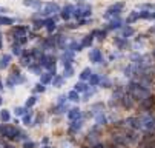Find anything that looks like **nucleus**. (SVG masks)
Here are the masks:
<instances>
[{
    "instance_id": "nucleus-14",
    "label": "nucleus",
    "mask_w": 155,
    "mask_h": 148,
    "mask_svg": "<svg viewBox=\"0 0 155 148\" xmlns=\"http://www.w3.org/2000/svg\"><path fill=\"white\" fill-rule=\"evenodd\" d=\"M68 119L69 120H79L82 119V110L79 108V106H74V108H71L68 111Z\"/></svg>"
},
{
    "instance_id": "nucleus-1",
    "label": "nucleus",
    "mask_w": 155,
    "mask_h": 148,
    "mask_svg": "<svg viewBox=\"0 0 155 148\" xmlns=\"http://www.w3.org/2000/svg\"><path fill=\"white\" fill-rule=\"evenodd\" d=\"M126 93L131 94V96L134 97V100H143L151 94V91H149V88L146 85H143L141 82H135V80L127 83Z\"/></svg>"
},
{
    "instance_id": "nucleus-15",
    "label": "nucleus",
    "mask_w": 155,
    "mask_h": 148,
    "mask_svg": "<svg viewBox=\"0 0 155 148\" xmlns=\"http://www.w3.org/2000/svg\"><path fill=\"white\" fill-rule=\"evenodd\" d=\"M42 46H43V49H54V48L57 46L55 37H46L43 42H42Z\"/></svg>"
},
{
    "instance_id": "nucleus-8",
    "label": "nucleus",
    "mask_w": 155,
    "mask_h": 148,
    "mask_svg": "<svg viewBox=\"0 0 155 148\" xmlns=\"http://www.w3.org/2000/svg\"><path fill=\"white\" fill-rule=\"evenodd\" d=\"M124 124L127 125V128H131V130H141V122H140V117H127L124 120Z\"/></svg>"
},
{
    "instance_id": "nucleus-58",
    "label": "nucleus",
    "mask_w": 155,
    "mask_h": 148,
    "mask_svg": "<svg viewBox=\"0 0 155 148\" xmlns=\"http://www.w3.org/2000/svg\"><path fill=\"white\" fill-rule=\"evenodd\" d=\"M42 148H51V146H48V145H43V146H42Z\"/></svg>"
},
{
    "instance_id": "nucleus-48",
    "label": "nucleus",
    "mask_w": 155,
    "mask_h": 148,
    "mask_svg": "<svg viewBox=\"0 0 155 148\" xmlns=\"http://www.w3.org/2000/svg\"><path fill=\"white\" fill-rule=\"evenodd\" d=\"M23 148H35V142H32V140H25V142H23Z\"/></svg>"
},
{
    "instance_id": "nucleus-41",
    "label": "nucleus",
    "mask_w": 155,
    "mask_h": 148,
    "mask_svg": "<svg viewBox=\"0 0 155 148\" xmlns=\"http://www.w3.org/2000/svg\"><path fill=\"white\" fill-rule=\"evenodd\" d=\"M92 76V71H91V68H85L82 73H80V79L82 80H88L89 77Z\"/></svg>"
},
{
    "instance_id": "nucleus-33",
    "label": "nucleus",
    "mask_w": 155,
    "mask_h": 148,
    "mask_svg": "<svg viewBox=\"0 0 155 148\" xmlns=\"http://www.w3.org/2000/svg\"><path fill=\"white\" fill-rule=\"evenodd\" d=\"M95 124H97V125H106V124H108V119H106V116L103 114V113H98V114H95Z\"/></svg>"
},
{
    "instance_id": "nucleus-23",
    "label": "nucleus",
    "mask_w": 155,
    "mask_h": 148,
    "mask_svg": "<svg viewBox=\"0 0 155 148\" xmlns=\"http://www.w3.org/2000/svg\"><path fill=\"white\" fill-rule=\"evenodd\" d=\"M45 28L48 30V33H54L55 28H57L55 17H52V19H46V26H45Z\"/></svg>"
},
{
    "instance_id": "nucleus-34",
    "label": "nucleus",
    "mask_w": 155,
    "mask_h": 148,
    "mask_svg": "<svg viewBox=\"0 0 155 148\" xmlns=\"http://www.w3.org/2000/svg\"><path fill=\"white\" fill-rule=\"evenodd\" d=\"M11 51H12V54H14V56H22L23 54V51H22V45H19L17 42H14V43H12V46H11Z\"/></svg>"
},
{
    "instance_id": "nucleus-47",
    "label": "nucleus",
    "mask_w": 155,
    "mask_h": 148,
    "mask_svg": "<svg viewBox=\"0 0 155 148\" xmlns=\"http://www.w3.org/2000/svg\"><path fill=\"white\" fill-rule=\"evenodd\" d=\"M6 85H8V88H14V87H17V83L14 82V79H12L11 76L6 79Z\"/></svg>"
},
{
    "instance_id": "nucleus-45",
    "label": "nucleus",
    "mask_w": 155,
    "mask_h": 148,
    "mask_svg": "<svg viewBox=\"0 0 155 148\" xmlns=\"http://www.w3.org/2000/svg\"><path fill=\"white\" fill-rule=\"evenodd\" d=\"M35 103H37V96L28 97V100H26V108H31V106H34Z\"/></svg>"
},
{
    "instance_id": "nucleus-36",
    "label": "nucleus",
    "mask_w": 155,
    "mask_h": 148,
    "mask_svg": "<svg viewBox=\"0 0 155 148\" xmlns=\"http://www.w3.org/2000/svg\"><path fill=\"white\" fill-rule=\"evenodd\" d=\"M68 99H69L71 102H79V100H80V93H77L75 90L69 91V93H68Z\"/></svg>"
},
{
    "instance_id": "nucleus-3",
    "label": "nucleus",
    "mask_w": 155,
    "mask_h": 148,
    "mask_svg": "<svg viewBox=\"0 0 155 148\" xmlns=\"http://www.w3.org/2000/svg\"><path fill=\"white\" fill-rule=\"evenodd\" d=\"M124 8V2H117V3H112L111 6H108L106 12L103 14V19H117L120 16V12Z\"/></svg>"
},
{
    "instance_id": "nucleus-17",
    "label": "nucleus",
    "mask_w": 155,
    "mask_h": 148,
    "mask_svg": "<svg viewBox=\"0 0 155 148\" xmlns=\"http://www.w3.org/2000/svg\"><path fill=\"white\" fill-rule=\"evenodd\" d=\"M52 77H54V74L51 73V71H45V73H42V74H40V83H43V85L51 83V82H52Z\"/></svg>"
},
{
    "instance_id": "nucleus-38",
    "label": "nucleus",
    "mask_w": 155,
    "mask_h": 148,
    "mask_svg": "<svg viewBox=\"0 0 155 148\" xmlns=\"http://www.w3.org/2000/svg\"><path fill=\"white\" fill-rule=\"evenodd\" d=\"M0 120L5 122V124H8L9 120H11V114H9L8 110H2V111H0Z\"/></svg>"
},
{
    "instance_id": "nucleus-28",
    "label": "nucleus",
    "mask_w": 155,
    "mask_h": 148,
    "mask_svg": "<svg viewBox=\"0 0 155 148\" xmlns=\"http://www.w3.org/2000/svg\"><path fill=\"white\" fill-rule=\"evenodd\" d=\"M140 148H155V140L154 139H141Z\"/></svg>"
},
{
    "instance_id": "nucleus-10",
    "label": "nucleus",
    "mask_w": 155,
    "mask_h": 148,
    "mask_svg": "<svg viewBox=\"0 0 155 148\" xmlns=\"http://www.w3.org/2000/svg\"><path fill=\"white\" fill-rule=\"evenodd\" d=\"M89 60L94 62V63H101V62H103V54H101V51H100L98 48L91 49V52H89Z\"/></svg>"
},
{
    "instance_id": "nucleus-7",
    "label": "nucleus",
    "mask_w": 155,
    "mask_h": 148,
    "mask_svg": "<svg viewBox=\"0 0 155 148\" xmlns=\"http://www.w3.org/2000/svg\"><path fill=\"white\" fill-rule=\"evenodd\" d=\"M28 33H29V28H28V26H20V25H17V26H12L11 36H14V39H16V40H19L20 37L26 36Z\"/></svg>"
},
{
    "instance_id": "nucleus-9",
    "label": "nucleus",
    "mask_w": 155,
    "mask_h": 148,
    "mask_svg": "<svg viewBox=\"0 0 155 148\" xmlns=\"http://www.w3.org/2000/svg\"><path fill=\"white\" fill-rule=\"evenodd\" d=\"M74 6L72 5H64L61 9H60V17L63 19V20H69L71 17H72V14H74Z\"/></svg>"
},
{
    "instance_id": "nucleus-62",
    "label": "nucleus",
    "mask_w": 155,
    "mask_h": 148,
    "mask_svg": "<svg viewBox=\"0 0 155 148\" xmlns=\"http://www.w3.org/2000/svg\"><path fill=\"white\" fill-rule=\"evenodd\" d=\"M80 2H83V0H80Z\"/></svg>"
},
{
    "instance_id": "nucleus-40",
    "label": "nucleus",
    "mask_w": 155,
    "mask_h": 148,
    "mask_svg": "<svg viewBox=\"0 0 155 148\" xmlns=\"http://www.w3.org/2000/svg\"><path fill=\"white\" fill-rule=\"evenodd\" d=\"M72 76H74L72 65H66L64 66V71H63V77H72Z\"/></svg>"
},
{
    "instance_id": "nucleus-44",
    "label": "nucleus",
    "mask_w": 155,
    "mask_h": 148,
    "mask_svg": "<svg viewBox=\"0 0 155 148\" xmlns=\"http://www.w3.org/2000/svg\"><path fill=\"white\" fill-rule=\"evenodd\" d=\"M100 85H101L103 88H111V87H112V82H111V80H109L108 77H101Z\"/></svg>"
},
{
    "instance_id": "nucleus-54",
    "label": "nucleus",
    "mask_w": 155,
    "mask_h": 148,
    "mask_svg": "<svg viewBox=\"0 0 155 148\" xmlns=\"http://www.w3.org/2000/svg\"><path fill=\"white\" fill-rule=\"evenodd\" d=\"M68 28L69 30H75V28H79V23H68Z\"/></svg>"
},
{
    "instance_id": "nucleus-60",
    "label": "nucleus",
    "mask_w": 155,
    "mask_h": 148,
    "mask_svg": "<svg viewBox=\"0 0 155 148\" xmlns=\"http://www.w3.org/2000/svg\"><path fill=\"white\" fill-rule=\"evenodd\" d=\"M3 102V99H2V96H0V103H2Z\"/></svg>"
},
{
    "instance_id": "nucleus-32",
    "label": "nucleus",
    "mask_w": 155,
    "mask_h": 148,
    "mask_svg": "<svg viewBox=\"0 0 155 148\" xmlns=\"http://www.w3.org/2000/svg\"><path fill=\"white\" fill-rule=\"evenodd\" d=\"M14 19H11V17H6V16H0V26H11V25H14Z\"/></svg>"
},
{
    "instance_id": "nucleus-20",
    "label": "nucleus",
    "mask_w": 155,
    "mask_h": 148,
    "mask_svg": "<svg viewBox=\"0 0 155 148\" xmlns=\"http://www.w3.org/2000/svg\"><path fill=\"white\" fill-rule=\"evenodd\" d=\"M92 42H94V36H92V34H88V36H85V37L82 39L80 45H82V48H91Z\"/></svg>"
},
{
    "instance_id": "nucleus-11",
    "label": "nucleus",
    "mask_w": 155,
    "mask_h": 148,
    "mask_svg": "<svg viewBox=\"0 0 155 148\" xmlns=\"http://www.w3.org/2000/svg\"><path fill=\"white\" fill-rule=\"evenodd\" d=\"M82 127H83V120H82V119H79V120H71V124H69V127H68V131H69L71 134H77V133L82 130Z\"/></svg>"
},
{
    "instance_id": "nucleus-21",
    "label": "nucleus",
    "mask_w": 155,
    "mask_h": 148,
    "mask_svg": "<svg viewBox=\"0 0 155 148\" xmlns=\"http://www.w3.org/2000/svg\"><path fill=\"white\" fill-rule=\"evenodd\" d=\"M66 111H69V106L64 103V105H55V106H52L51 108V113H55V114H61V113H66Z\"/></svg>"
},
{
    "instance_id": "nucleus-16",
    "label": "nucleus",
    "mask_w": 155,
    "mask_h": 148,
    "mask_svg": "<svg viewBox=\"0 0 155 148\" xmlns=\"http://www.w3.org/2000/svg\"><path fill=\"white\" fill-rule=\"evenodd\" d=\"M34 62V57L29 54V51H23V54L20 56V63L23 65V66H28L29 63H32Z\"/></svg>"
},
{
    "instance_id": "nucleus-5",
    "label": "nucleus",
    "mask_w": 155,
    "mask_h": 148,
    "mask_svg": "<svg viewBox=\"0 0 155 148\" xmlns=\"http://www.w3.org/2000/svg\"><path fill=\"white\" fill-rule=\"evenodd\" d=\"M77 20L80 19H89L92 16V6L91 5H79L74 9V14H72Z\"/></svg>"
},
{
    "instance_id": "nucleus-51",
    "label": "nucleus",
    "mask_w": 155,
    "mask_h": 148,
    "mask_svg": "<svg viewBox=\"0 0 155 148\" xmlns=\"http://www.w3.org/2000/svg\"><path fill=\"white\" fill-rule=\"evenodd\" d=\"M151 11H140V19H149Z\"/></svg>"
},
{
    "instance_id": "nucleus-39",
    "label": "nucleus",
    "mask_w": 155,
    "mask_h": 148,
    "mask_svg": "<svg viewBox=\"0 0 155 148\" xmlns=\"http://www.w3.org/2000/svg\"><path fill=\"white\" fill-rule=\"evenodd\" d=\"M32 25H34L35 30H40V28H43V26H46V19H37V20L32 22Z\"/></svg>"
},
{
    "instance_id": "nucleus-19",
    "label": "nucleus",
    "mask_w": 155,
    "mask_h": 148,
    "mask_svg": "<svg viewBox=\"0 0 155 148\" xmlns=\"http://www.w3.org/2000/svg\"><path fill=\"white\" fill-rule=\"evenodd\" d=\"M114 43L117 45L120 49L129 48V42H127V39H124V37H115V39H114Z\"/></svg>"
},
{
    "instance_id": "nucleus-13",
    "label": "nucleus",
    "mask_w": 155,
    "mask_h": 148,
    "mask_svg": "<svg viewBox=\"0 0 155 148\" xmlns=\"http://www.w3.org/2000/svg\"><path fill=\"white\" fill-rule=\"evenodd\" d=\"M120 100H121V105L124 106V108H127V110H131L134 106V97L131 96V94H127V93L123 94V97Z\"/></svg>"
},
{
    "instance_id": "nucleus-4",
    "label": "nucleus",
    "mask_w": 155,
    "mask_h": 148,
    "mask_svg": "<svg viewBox=\"0 0 155 148\" xmlns=\"http://www.w3.org/2000/svg\"><path fill=\"white\" fill-rule=\"evenodd\" d=\"M60 9H61V8H60L57 3L49 2V3H43V5H42L40 11H38V14H40V17L46 19V17H49V16L55 14V12H60Z\"/></svg>"
},
{
    "instance_id": "nucleus-49",
    "label": "nucleus",
    "mask_w": 155,
    "mask_h": 148,
    "mask_svg": "<svg viewBox=\"0 0 155 148\" xmlns=\"http://www.w3.org/2000/svg\"><path fill=\"white\" fill-rule=\"evenodd\" d=\"M68 100V96L66 94H61V96H58V105H64Z\"/></svg>"
},
{
    "instance_id": "nucleus-46",
    "label": "nucleus",
    "mask_w": 155,
    "mask_h": 148,
    "mask_svg": "<svg viewBox=\"0 0 155 148\" xmlns=\"http://www.w3.org/2000/svg\"><path fill=\"white\" fill-rule=\"evenodd\" d=\"M34 91H35V93H45V91H46V87H45L43 83H40V82H38V83L35 85Z\"/></svg>"
},
{
    "instance_id": "nucleus-59",
    "label": "nucleus",
    "mask_w": 155,
    "mask_h": 148,
    "mask_svg": "<svg viewBox=\"0 0 155 148\" xmlns=\"http://www.w3.org/2000/svg\"><path fill=\"white\" fill-rule=\"evenodd\" d=\"M0 12H5V9H3V8H0Z\"/></svg>"
},
{
    "instance_id": "nucleus-2",
    "label": "nucleus",
    "mask_w": 155,
    "mask_h": 148,
    "mask_svg": "<svg viewBox=\"0 0 155 148\" xmlns=\"http://www.w3.org/2000/svg\"><path fill=\"white\" fill-rule=\"evenodd\" d=\"M0 136L9 140H26V134L20 131L17 127H11V125H0Z\"/></svg>"
},
{
    "instance_id": "nucleus-29",
    "label": "nucleus",
    "mask_w": 155,
    "mask_h": 148,
    "mask_svg": "<svg viewBox=\"0 0 155 148\" xmlns=\"http://www.w3.org/2000/svg\"><path fill=\"white\" fill-rule=\"evenodd\" d=\"M89 80V87H97V85H100V82H101V77L98 76V74H94L92 73V76L88 79Z\"/></svg>"
},
{
    "instance_id": "nucleus-18",
    "label": "nucleus",
    "mask_w": 155,
    "mask_h": 148,
    "mask_svg": "<svg viewBox=\"0 0 155 148\" xmlns=\"http://www.w3.org/2000/svg\"><path fill=\"white\" fill-rule=\"evenodd\" d=\"M121 23H123V22H121L118 17H117V19H112V20L106 25V30H108V31H111V30H120V28H121Z\"/></svg>"
},
{
    "instance_id": "nucleus-52",
    "label": "nucleus",
    "mask_w": 155,
    "mask_h": 148,
    "mask_svg": "<svg viewBox=\"0 0 155 148\" xmlns=\"http://www.w3.org/2000/svg\"><path fill=\"white\" fill-rule=\"evenodd\" d=\"M89 22H91L89 19H80V20H79V26H85V25H88Z\"/></svg>"
},
{
    "instance_id": "nucleus-37",
    "label": "nucleus",
    "mask_w": 155,
    "mask_h": 148,
    "mask_svg": "<svg viewBox=\"0 0 155 148\" xmlns=\"http://www.w3.org/2000/svg\"><path fill=\"white\" fill-rule=\"evenodd\" d=\"M134 33H135V30L132 28V26H124L123 28V36L121 37H124V39H127V37H131V36H134Z\"/></svg>"
},
{
    "instance_id": "nucleus-61",
    "label": "nucleus",
    "mask_w": 155,
    "mask_h": 148,
    "mask_svg": "<svg viewBox=\"0 0 155 148\" xmlns=\"http://www.w3.org/2000/svg\"><path fill=\"white\" fill-rule=\"evenodd\" d=\"M154 56H155V51H154Z\"/></svg>"
},
{
    "instance_id": "nucleus-24",
    "label": "nucleus",
    "mask_w": 155,
    "mask_h": 148,
    "mask_svg": "<svg viewBox=\"0 0 155 148\" xmlns=\"http://www.w3.org/2000/svg\"><path fill=\"white\" fill-rule=\"evenodd\" d=\"M124 137H126V140H127V142H137L138 134H137V131H135V130H129V131H126V133H124Z\"/></svg>"
},
{
    "instance_id": "nucleus-43",
    "label": "nucleus",
    "mask_w": 155,
    "mask_h": 148,
    "mask_svg": "<svg viewBox=\"0 0 155 148\" xmlns=\"http://www.w3.org/2000/svg\"><path fill=\"white\" fill-rule=\"evenodd\" d=\"M14 113H16V116H25L28 113V108L26 106H17V108L14 110Z\"/></svg>"
},
{
    "instance_id": "nucleus-50",
    "label": "nucleus",
    "mask_w": 155,
    "mask_h": 148,
    "mask_svg": "<svg viewBox=\"0 0 155 148\" xmlns=\"http://www.w3.org/2000/svg\"><path fill=\"white\" fill-rule=\"evenodd\" d=\"M94 94H95V90H91V91H89V90H88V91L85 93V99H83V100H88L89 97H92V96H94Z\"/></svg>"
},
{
    "instance_id": "nucleus-42",
    "label": "nucleus",
    "mask_w": 155,
    "mask_h": 148,
    "mask_svg": "<svg viewBox=\"0 0 155 148\" xmlns=\"http://www.w3.org/2000/svg\"><path fill=\"white\" fill-rule=\"evenodd\" d=\"M106 34H108V30H105V31H103V30H94V31H92V36H94V37L97 36L98 39H105Z\"/></svg>"
},
{
    "instance_id": "nucleus-6",
    "label": "nucleus",
    "mask_w": 155,
    "mask_h": 148,
    "mask_svg": "<svg viewBox=\"0 0 155 148\" xmlns=\"http://www.w3.org/2000/svg\"><path fill=\"white\" fill-rule=\"evenodd\" d=\"M140 122H141V130L155 133V117H154L151 113L141 116V117H140Z\"/></svg>"
},
{
    "instance_id": "nucleus-25",
    "label": "nucleus",
    "mask_w": 155,
    "mask_h": 148,
    "mask_svg": "<svg viewBox=\"0 0 155 148\" xmlns=\"http://www.w3.org/2000/svg\"><path fill=\"white\" fill-rule=\"evenodd\" d=\"M28 68H29V71H32L34 74H38V76L42 74V65L38 63V62H32V63H29Z\"/></svg>"
},
{
    "instance_id": "nucleus-12",
    "label": "nucleus",
    "mask_w": 155,
    "mask_h": 148,
    "mask_svg": "<svg viewBox=\"0 0 155 148\" xmlns=\"http://www.w3.org/2000/svg\"><path fill=\"white\" fill-rule=\"evenodd\" d=\"M112 140H114V143H115V146H126L129 142L126 140V137H124V134H112Z\"/></svg>"
},
{
    "instance_id": "nucleus-22",
    "label": "nucleus",
    "mask_w": 155,
    "mask_h": 148,
    "mask_svg": "<svg viewBox=\"0 0 155 148\" xmlns=\"http://www.w3.org/2000/svg\"><path fill=\"white\" fill-rule=\"evenodd\" d=\"M77 93H86L89 90V83H86L85 80H80V82L75 83V88H74Z\"/></svg>"
},
{
    "instance_id": "nucleus-30",
    "label": "nucleus",
    "mask_w": 155,
    "mask_h": 148,
    "mask_svg": "<svg viewBox=\"0 0 155 148\" xmlns=\"http://www.w3.org/2000/svg\"><path fill=\"white\" fill-rule=\"evenodd\" d=\"M137 20H140V12H138V11H132L131 14H129V17L126 19V23L131 25V23H134V22H137Z\"/></svg>"
},
{
    "instance_id": "nucleus-35",
    "label": "nucleus",
    "mask_w": 155,
    "mask_h": 148,
    "mask_svg": "<svg viewBox=\"0 0 155 148\" xmlns=\"http://www.w3.org/2000/svg\"><path fill=\"white\" fill-rule=\"evenodd\" d=\"M22 122L25 124V125H32V111H28L26 114H25L23 117H22Z\"/></svg>"
},
{
    "instance_id": "nucleus-27",
    "label": "nucleus",
    "mask_w": 155,
    "mask_h": 148,
    "mask_svg": "<svg viewBox=\"0 0 155 148\" xmlns=\"http://www.w3.org/2000/svg\"><path fill=\"white\" fill-rule=\"evenodd\" d=\"M9 63H11V56H9V54H5V56H2V57H0V70H5V68H8V66H9Z\"/></svg>"
},
{
    "instance_id": "nucleus-31",
    "label": "nucleus",
    "mask_w": 155,
    "mask_h": 148,
    "mask_svg": "<svg viewBox=\"0 0 155 148\" xmlns=\"http://www.w3.org/2000/svg\"><path fill=\"white\" fill-rule=\"evenodd\" d=\"M25 6H31V8H40L42 6V0H23Z\"/></svg>"
},
{
    "instance_id": "nucleus-55",
    "label": "nucleus",
    "mask_w": 155,
    "mask_h": 148,
    "mask_svg": "<svg viewBox=\"0 0 155 148\" xmlns=\"http://www.w3.org/2000/svg\"><path fill=\"white\" fill-rule=\"evenodd\" d=\"M2 148H16V146H12V145H9V143H5V145H2Z\"/></svg>"
},
{
    "instance_id": "nucleus-56",
    "label": "nucleus",
    "mask_w": 155,
    "mask_h": 148,
    "mask_svg": "<svg viewBox=\"0 0 155 148\" xmlns=\"http://www.w3.org/2000/svg\"><path fill=\"white\" fill-rule=\"evenodd\" d=\"M3 88H5V87H3V82H2V80H0V91H2Z\"/></svg>"
},
{
    "instance_id": "nucleus-53",
    "label": "nucleus",
    "mask_w": 155,
    "mask_h": 148,
    "mask_svg": "<svg viewBox=\"0 0 155 148\" xmlns=\"http://www.w3.org/2000/svg\"><path fill=\"white\" fill-rule=\"evenodd\" d=\"M92 148H106V145H105V143L97 142V143H94V145H92Z\"/></svg>"
},
{
    "instance_id": "nucleus-57",
    "label": "nucleus",
    "mask_w": 155,
    "mask_h": 148,
    "mask_svg": "<svg viewBox=\"0 0 155 148\" xmlns=\"http://www.w3.org/2000/svg\"><path fill=\"white\" fill-rule=\"evenodd\" d=\"M0 49H2V36H0Z\"/></svg>"
},
{
    "instance_id": "nucleus-26",
    "label": "nucleus",
    "mask_w": 155,
    "mask_h": 148,
    "mask_svg": "<svg viewBox=\"0 0 155 148\" xmlns=\"http://www.w3.org/2000/svg\"><path fill=\"white\" fill-rule=\"evenodd\" d=\"M52 83L55 88H60V87H63V83H64V77L63 76H60V74H55L54 77H52Z\"/></svg>"
}]
</instances>
